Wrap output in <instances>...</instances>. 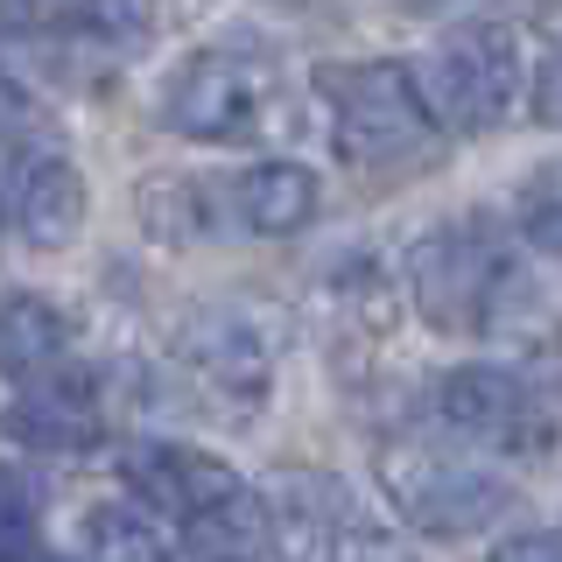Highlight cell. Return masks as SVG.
I'll list each match as a JSON object with an SVG mask.
<instances>
[{
  "label": "cell",
  "mask_w": 562,
  "mask_h": 562,
  "mask_svg": "<svg viewBox=\"0 0 562 562\" xmlns=\"http://www.w3.org/2000/svg\"><path fill=\"white\" fill-rule=\"evenodd\" d=\"M85 176L64 148H8V225L35 254H57L85 233Z\"/></svg>",
  "instance_id": "cell-10"
},
{
  "label": "cell",
  "mask_w": 562,
  "mask_h": 562,
  "mask_svg": "<svg viewBox=\"0 0 562 562\" xmlns=\"http://www.w3.org/2000/svg\"><path fill=\"white\" fill-rule=\"evenodd\" d=\"M380 492L401 520L436 541L485 535L514 514V485L443 443H380Z\"/></svg>",
  "instance_id": "cell-5"
},
{
  "label": "cell",
  "mask_w": 562,
  "mask_h": 562,
  "mask_svg": "<svg viewBox=\"0 0 562 562\" xmlns=\"http://www.w3.org/2000/svg\"><path fill=\"white\" fill-rule=\"evenodd\" d=\"M57 29L70 43H120L127 49L140 35V0H70L57 14Z\"/></svg>",
  "instance_id": "cell-15"
},
{
  "label": "cell",
  "mask_w": 562,
  "mask_h": 562,
  "mask_svg": "<svg viewBox=\"0 0 562 562\" xmlns=\"http://www.w3.org/2000/svg\"><path fill=\"white\" fill-rule=\"evenodd\" d=\"M535 113L549 120V127H562V43L549 49V64L535 70Z\"/></svg>",
  "instance_id": "cell-19"
},
{
  "label": "cell",
  "mask_w": 562,
  "mask_h": 562,
  "mask_svg": "<svg viewBox=\"0 0 562 562\" xmlns=\"http://www.w3.org/2000/svg\"><path fill=\"white\" fill-rule=\"evenodd\" d=\"M443 134H492L527 92V57L506 22H457L408 64Z\"/></svg>",
  "instance_id": "cell-4"
},
{
  "label": "cell",
  "mask_w": 562,
  "mask_h": 562,
  "mask_svg": "<svg viewBox=\"0 0 562 562\" xmlns=\"http://www.w3.org/2000/svg\"><path fill=\"white\" fill-rule=\"evenodd\" d=\"M281 113H289L281 64L254 43H204L162 85V127L183 140H218V148L260 140L274 134Z\"/></svg>",
  "instance_id": "cell-3"
},
{
  "label": "cell",
  "mask_w": 562,
  "mask_h": 562,
  "mask_svg": "<svg viewBox=\"0 0 562 562\" xmlns=\"http://www.w3.org/2000/svg\"><path fill=\"white\" fill-rule=\"evenodd\" d=\"M64 359H70V316L57 303H43V295L14 289L8 295V380L64 366Z\"/></svg>",
  "instance_id": "cell-13"
},
{
  "label": "cell",
  "mask_w": 562,
  "mask_h": 562,
  "mask_svg": "<svg viewBox=\"0 0 562 562\" xmlns=\"http://www.w3.org/2000/svg\"><path fill=\"white\" fill-rule=\"evenodd\" d=\"M514 204H520V233L535 239L541 254H555V260H562V162L527 176Z\"/></svg>",
  "instance_id": "cell-16"
},
{
  "label": "cell",
  "mask_w": 562,
  "mask_h": 562,
  "mask_svg": "<svg viewBox=\"0 0 562 562\" xmlns=\"http://www.w3.org/2000/svg\"><path fill=\"white\" fill-rule=\"evenodd\" d=\"M8 429L22 450H85L105 429V386L85 366H43L8 380Z\"/></svg>",
  "instance_id": "cell-8"
},
{
  "label": "cell",
  "mask_w": 562,
  "mask_h": 562,
  "mask_svg": "<svg viewBox=\"0 0 562 562\" xmlns=\"http://www.w3.org/2000/svg\"><path fill=\"white\" fill-rule=\"evenodd\" d=\"M120 479L134 485V499L148 514L183 527V541L211 562H239L246 549L274 535V514L254 499V485L233 464H218L211 450L190 443H134L120 457Z\"/></svg>",
  "instance_id": "cell-1"
},
{
  "label": "cell",
  "mask_w": 562,
  "mask_h": 562,
  "mask_svg": "<svg viewBox=\"0 0 562 562\" xmlns=\"http://www.w3.org/2000/svg\"><path fill=\"white\" fill-rule=\"evenodd\" d=\"M316 99H324L330 140L351 169L366 176H408L436 155V113L422 99L408 64H380V57H351L316 70Z\"/></svg>",
  "instance_id": "cell-2"
},
{
  "label": "cell",
  "mask_w": 562,
  "mask_h": 562,
  "mask_svg": "<svg viewBox=\"0 0 562 562\" xmlns=\"http://www.w3.org/2000/svg\"><path fill=\"white\" fill-rule=\"evenodd\" d=\"M436 415H443L457 436L492 443V450H549L555 443L541 386L527 373H514V366H492V359L450 366L443 386H436Z\"/></svg>",
  "instance_id": "cell-7"
},
{
  "label": "cell",
  "mask_w": 562,
  "mask_h": 562,
  "mask_svg": "<svg viewBox=\"0 0 562 562\" xmlns=\"http://www.w3.org/2000/svg\"><path fill=\"white\" fill-rule=\"evenodd\" d=\"M0 555H8V562H29L35 555V499H29L22 471L8 479V527H0Z\"/></svg>",
  "instance_id": "cell-17"
},
{
  "label": "cell",
  "mask_w": 562,
  "mask_h": 562,
  "mask_svg": "<svg viewBox=\"0 0 562 562\" xmlns=\"http://www.w3.org/2000/svg\"><path fill=\"white\" fill-rule=\"evenodd\" d=\"M29 562H70V555H49V549H35V555H29Z\"/></svg>",
  "instance_id": "cell-21"
},
{
  "label": "cell",
  "mask_w": 562,
  "mask_h": 562,
  "mask_svg": "<svg viewBox=\"0 0 562 562\" xmlns=\"http://www.w3.org/2000/svg\"><path fill=\"white\" fill-rule=\"evenodd\" d=\"M8 8H14V14H29V8H49V0H8Z\"/></svg>",
  "instance_id": "cell-20"
},
{
  "label": "cell",
  "mask_w": 562,
  "mask_h": 562,
  "mask_svg": "<svg viewBox=\"0 0 562 562\" xmlns=\"http://www.w3.org/2000/svg\"><path fill=\"white\" fill-rule=\"evenodd\" d=\"M140 218L155 239H218L233 233L225 218V176H162V183H140Z\"/></svg>",
  "instance_id": "cell-12"
},
{
  "label": "cell",
  "mask_w": 562,
  "mask_h": 562,
  "mask_svg": "<svg viewBox=\"0 0 562 562\" xmlns=\"http://www.w3.org/2000/svg\"><path fill=\"white\" fill-rule=\"evenodd\" d=\"M85 549H92V562H176L169 527L148 506H92L85 514Z\"/></svg>",
  "instance_id": "cell-14"
},
{
  "label": "cell",
  "mask_w": 562,
  "mask_h": 562,
  "mask_svg": "<svg viewBox=\"0 0 562 562\" xmlns=\"http://www.w3.org/2000/svg\"><path fill=\"white\" fill-rule=\"evenodd\" d=\"M176 359H183L190 380L211 386L218 401H233V408H254L274 386V351L260 338V324L239 310H198L176 330Z\"/></svg>",
  "instance_id": "cell-9"
},
{
  "label": "cell",
  "mask_w": 562,
  "mask_h": 562,
  "mask_svg": "<svg viewBox=\"0 0 562 562\" xmlns=\"http://www.w3.org/2000/svg\"><path fill=\"white\" fill-rule=\"evenodd\" d=\"M492 562H562V535H549V527H527V535H506L499 549H492Z\"/></svg>",
  "instance_id": "cell-18"
},
{
  "label": "cell",
  "mask_w": 562,
  "mask_h": 562,
  "mask_svg": "<svg viewBox=\"0 0 562 562\" xmlns=\"http://www.w3.org/2000/svg\"><path fill=\"white\" fill-rule=\"evenodd\" d=\"M408 295L436 330H485L506 295V246L485 218H450L408 254Z\"/></svg>",
  "instance_id": "cell-6"
},
{
  "label": "cell",
  "mask_w": 562,
  "mask_h": 562,
  "mask_svg": "<svg viewBox=\"0 0 562 562\" xmlns=\"http://www.w3.org/2000/svg\"><path fill=\"white\" fill-rule=\"evenodd\" d=\"M316 204H324V183H316V169L303 162H246L225 176V218H233V233H254V239H289L316 225Z\"/></svg>",
  "instance_id": "cell-11"
}]
</instances>
